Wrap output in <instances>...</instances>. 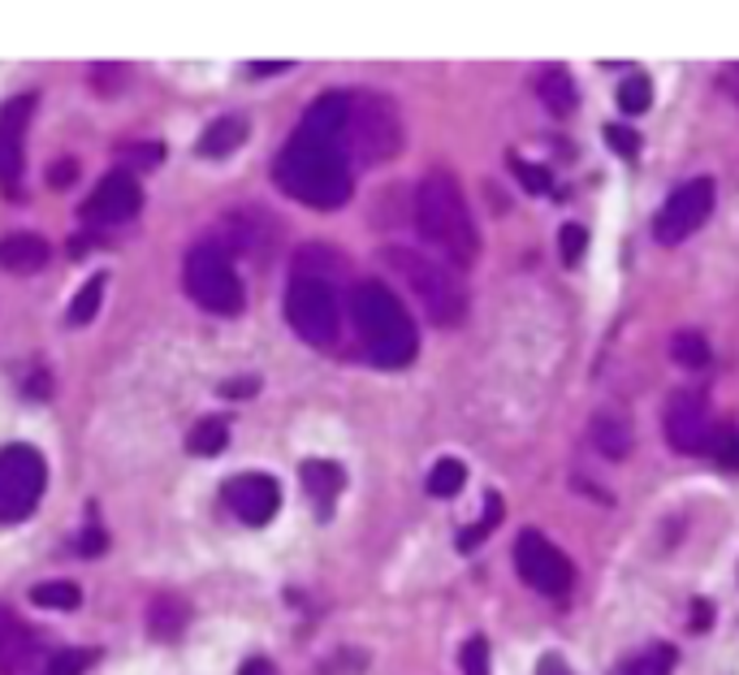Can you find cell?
Wrapping results in <instances>:
<instances>
[{
	"label": "cell",
	"mask_w": 739,
	"mask_h": 675,
	"mask_svg": "<svg viewBox=\"0 0 739 675\" xmlns=\"http://www.w3.org/2000/svg\"><path fill=\"white\" fill-rule=\"evenodd\" d=\"M273 178L277 187L298 200V204L316 208V212H338L355 191L350 178V152L338 144H320L307 135H291V144L273 160Z\"/></svg>",
	"instance_id": "cell-1"
},
{
	"label": "cell",
	"mask_w": 739,
	"mask_h": 675,
	"mask_svg": "<svg viewBox=\"0 0 739 675\" xmlns=\"http://www.w3.org/2000/svg\"><path fill=\"white\" fill-rule=\"evenodd\" d=\"M415 230L429 247H437L450 264L472 268L481 256V230L472 221V208L463 200V187L450 169H429L415 187Z\"/></svg>",
	"instance_id": "cell-2"
},
{
	"label": "cell",
	"mask_w": 739,
	"mask_h": 675,
	"mask_svg": "<svg viewBox=\"0 0 739 675\" xmlns=\"http://www.w3.org/2000/svg\"><path fill=\"white\" fill-rule=\"evenodd\" d=\"M350 316H355V329L363 338V351L368 360L381 363V368H407L420 351V334H415V320L411 312L402 308L394 291L377 277L359 282L350 291Z\"/></svg>",
	"instance_id": "cell-3"
},
{
	"label": "cell",
	"mask_w": 739,
	"mask_h": 675,
	"mask_svg": "<svg viewBox=\"0 0 739 675\" xmlns=\"http://www.w3.org/2000/svg\"><path fill=\"white\" fill-rule=\"evenodd\" d=\"M381 260L411 286L415 304L424 308V316H429L433 325L450 329V325H458V320L467 316V291H463V282L454 277V268H445L442 260L407 252V247H386Z\"/></svg>",
	"instance_id": "cell-4"
},
{
	"label": "cell",
	"mask_w": 739,
	"mask_h": 675,
	"mask_svg": "<svg viewBox=\"0 0 739 675\" xmlns=\"http://www.w3.org/2000/svg\"><path fill=\"white\" fill-rule=\"evenodd\" d=\"M346 152L359 165H386L402 152V113L386 92H350L346 117Z\"/></svg>",
	"instance_id": "cell-5"
},
{
	"label": "cell",
	"mask_w": 739,
	"mask_h": 675,
	"mask_svg": "<svg viewBox=\"0 0 739 675\" xmlns=\"http://www.w3.org/2000/svg\"><path fill=\"white\" fill-rule=\"evenodd\" d=\"M182 282H187V295H191L203 312L239 316V312L246 308V291H243V282H239V268H234L230 252H225L217 239L191 247L187 268H182Z\"/></svg>",
	"instance_id": "cell-6"
},
{
	"label": "cell",
	"mask_w": 739,
	"mask_h": 675,
	"mask_svg": "<svg viewBox=\"0 0 739 675\" xmlns=\"http://www.w3.org/2000/svg\"><path fill=\"white\" fill-rule=\"evenodd\" d=\"M286 320L295 325V334L312 347H334L338 329H342V308H338V291L334 282L320 277H291L286 286Z\"/></svg>",
	"instance_id": "cell-7"
},
{
	"label": "cell",
	"mask_w": 739,
	"mask_h": 675,
	"mask_svg": "<svg viewBox=\"0 0 739 675\" xmlns=\"http://www.w3.org/2000/svg\"><path fill=\"white\" fill-rule=\"evenodd\" d=\"M49 485V464L35 446H4L0 451V524H18L35 511Z\"/></svg>",
	"instance_id": "cell-8"
},
{
	"label": "cell",
	"mask_w": 739,
	"mask_h": 675,
	"mask_svg": "<svg viewBox=\"0 0 739 675\" xmlns=\"http://www.w3.org/2000/svg\"><path fill=\"white\" fill-rule=\"evenodd\" d=\"M662 433L671 442V451L679 455H700V451H714V412H709V399L700 390H671L666 399V412H662Z\"/></svg>",
	"instance_id": "cell-9"
},
{
	"label": "cell",
	"mask_w": 739,
	"mask_h": 675,
	"mask_svg": "<svg viewBox=\"0 0 739 675\" xmlns=\"http://www.w3.org/2000/svg\"><path fill=\"white\" fill-rule=\"evenodd\" d=\"M515 568L519 576L545 593V598H562L567 589H571V580H576V568H571V559L545 537L537 528H524L519 537H515Z\"/></svg>",
	"instance_id": "cell-10"
},
{
	"label": "cell",
	"mask_w": 739,
	"mask_h": 675,
	"mask_svg": "<svg viewBox=\"0 0 739 675\" xmlns=\"http://www.w3.org/2000/svg\"><path fill=\"white\" fill-rule=\"evenodd\" d=\"M709 212H714V178H692L657 212L653 234H657V243H684L709 221Z\"/></svg>",
	"instance_id": "cell-11"
},
{
	"label": "cell",
	"mask_w": 739,
	"mask_h": 675,
	"mask_svg": "<svg viewBox=\"0 0 739 675\" xmlns=\"http://www.w3.org/2000/svg\"><path fill=\"white\" fill-rule=\"evenodd\" d=\"M31 113H35V92H22L13 101H4L0 108V191L9 200L22 196V165H27V126H31Z\"/></svg>",
	"instance_id": "cell-12"
},
{
	"label": "cell",
	"mask_w": 739,
	"mask_h": 675,
	"mask_svg": "<svg viewBox=\"0 0 739 675\" xmlns=\"http://www.w3.org/2000/svg\"><path fill=\"white\" fill-rule=\"evenodd\" d=\"M221 498L251 528L268 524V519L282 511V485L273 476H264V472H239V476H230L221 485Z\"/></svg>",
	"instance_id": "cell-13"
},
{
	"label": "cell",
	"mask_w": 739,
	"mask_h": 675,
	"mask_svg": "<svg viewBox=\"0 0 739 675\" xmlns=\"http://www.w3.org/2000/svg\"><path fill=\"white\" fill-rule=\"evenodd\" d=\"M139 208H144L139 182H135L126 169H113L108 178H99L96 191L83 200V217H87V221H99V225H117V221H130Z\"/></svg>",
	"instance_id": "cell-14"
},
{
	"label": "cell",
	"mask_w": 739,
	"mask_h": 675,
	"mask_svg": "<svg viewBox=\"0 0 739 675\" xmlns=\"http://www.w3.org/2000/svg\"><path fill=\"white\" fill-rule=\"evenodd\" d=\"M346 117H350V92H325L298 122V135L320 139V144H338L346 148Z\"/></svg>",
	"instance_id": "cell-15"
},
{
	"label": "cell",
	"mask_w": 739,
	"mask_h": 675,
	"mask_svg": "<svg viewBox=\"0 0 739 675\" xmlns=\"http://www.w3.org/2000/svg\"><path fill=\"white\" fill-rule=\"evenodd\" d=\"M589 437L592 446L605 455V460H627L632 446H636V433L627 424V415L614 412V408H601V412L589 420Z\"/></svg>",
	"instance_id": "cell-16"
},
{
	"label": "cell",
	"mask_w": 739,
	"mask_h": 675,
	"mask_svg": "<svg viewBox=\"0 0 739 675\" xmlns=\"http://www.w3.org/2000/svg\"><path fill=\"white\" fill-rule=\"evenodd\" d=\"M49 256V243L31 230H13L0 239V268H9V273H40Z\"/></svg>",
	"instance_id": "cell-17"
},
{
	"label": "cell",
	"mask_w": 739,
	"mask_h": 675,
	"mask_svg": "<svg viewBox=\"0 0 739 675\" xmlns=\"http://www.w3.org/2000/svg\"><path fill=\"white\" fill-rule=\"evenodd\" d=\"M537 96H541L553 117H567V113L580 108V87H576V78L562 65H545L537 74Z\"/></svg>",
	"instance_id": "cell-18"
},
{
	"label": "cell",
	"mask_w": 739,
	"mask_h": 675,
	"mask_svg": "<svg viewBox=\"0 0 739 675\" xmlns=\"http://www.w3.org/2000/svg\"><path fill=\"white\" fill-rule=\"evenodd\" d=\"M298 476H303V489L329 511V503L338 498V489L346 485V472L338 464H329V460H307V464L298 467Z\"/></svg>",
	"instance_id": "cell-19"
},
{
	"label": "cell",
	"mask_w": 739,
	"mask_h": 675,
	"mask_svg": "<svg viewBox=\"0 0 739 675\" xmlns=\"http://www.w3.org/2000/svg\"><path fill=\"white\" fill-rule=\"evenodd\" d=\"M243 139H246L243 117H217V122L203 130V139L196 144V152L208 156V160H221V156H230L234 148H243Z\"/></svg>",
	"instance_id": "cell-20"
},
{
	"label": "cell",
	"mask_w": 739,
	"mask_h": 675,
	"mask_svg": "<svg viewBox=\"0 0 739 675\" xmlns=\"http://www.w3.org/2000/svg\"><path fill=\"white\" fill-rule=\"evenodd\" d=\"M27 658H31V632L9 611H0V675L18 672Z\"/></svg>",
	"instance_id": "cell-21"
},
{
	"label": "cell",
	"mask_w": 739,
	"mask_h": 675,
	"mask_svg": "<svg viewBox=\"0 0 739 675\" xmlns=\"http://www.w3.org/2000/svg\"><path fill=\"white\" fill-rule=\"evenodd\" d=\"M187 620H191V611H187L182 598H156V602H151L148 627L156 641H173V636L187 627Z\"/></svg>",
	"instance_id": "cell-22"
},
{
	"label": "cell",
	"mask_w": 739,
	"mask_h": 675,
	"mask_svg": "<svg viewBox=\"0 0 739 675\" xmlns=\"http://www.w3.org/2000/svg\"><path fill=\"white\" fill-rule=\"evenodd\" d=\"M671 672H675V650L671 645H648L636 658H627V663L614 667V675H671Z\"/></svg>",
	"instance_id": "cell-23"
},
{
	"label": "cell",
	"mask_w": 739,
	"mask_h": 675,
	"mask_svg": "<svg viewBox=\"0 0 739 675\" xmlns=\"http://www.w3.org/2000/svg\"><path fill=\"white\" fill-rule=\"evenodd\" d=\"M31 602L44 607V611H74L83 602V593H78L74 580H44V584L31 589Z\"/></svg>",
	"instance_id": "cell-24"
},
{
	"label": "cell",
	"mask_w": 739,
	"mask_h": 675,
	"mask_svg": "<svg viewBox=\"0 0 739 675\" xmlns=\"http://www.w3.org/2000/svg\"><path fill=\"white\" fill-rule=\"evenodd\" d=\"M225 442H230V424L212 415V420H199L196 429H191L187 451H191V455H221V451H225Z\"/></svg>",
	"instance_id": "cell-25"
},
{
	"label": "cell",
	"mask_w": 739,
	"mask_h": 675,
	"mask_svg": "<svg viewBox=\"0 0 739 675\" xmlns=\"http://www.w3.org/2000/svg\"><path fill=\"white\" fill-rule=\"evenodd\" d=\"M709 356H714V351H709V338L696 334V329H684V334L671 338V360L684 363V368H705Z\"/></svg>",
	"instance_id": "cell-26"
},
{
	"label": "cell",
	"mask_w": 739,
	"mask_h": 675,
	"mask_svg": "<svg viewBox=\"0 0 739 675\" xmlns=\"http://www.w3.org/2000/svg\"><path fill=\"white\" fill-rule=\"evenodd\" d=\"M463 481H467L463 460H437L433 472H429V494H433V498H454V494L463 489Z\"/></svg>",
	"instance_id": "cell-27"
},
{
	"label": "cell",
	"mask_w": 739,
	"mask_h": 675,
	"mask_svg": "<svg viewBox=\"0 0 739 675\" xmlns=\"http://www.w3.org/2000/svg\"><path fill=\"white\" fill-rule=\"evenodd\" d=\"M104 286H108V277L96 273V277L74 295V304H70V325H87V320L96 316L99 304H104Z\"/></svg>",
	"instance_id": "cell-28"
},
{
	"label": "cell",
	"mask_w": 739,
	"mask_h": 675,
	"mask_svg": "<svg viewBox=\"0 0 739 675\" xmlns=\"http://www.w3.org/2000/svg\"><path fill=\"white\" fill-rule=\"evenodd\" d=\"M648 104H653V83H648V74L623 78V87H619V108H623V113H648Z\"/></svg>",
	"instance_id": "cell-29"
},
{
	"label": "cell",
	"mask_w": 739,
	"mask_h": 675,
	"mask_svg": "<svg viewBox=\"0 0 739 675\" xmlns=\"http://www.w3.org/2000/svg\"><path fill=\"white\" fill-rule=\"evenodd\" d=\"M92 663H96V650H61L44 675H83Z\"/></svg>",
	"instance_id": "cell-30"
},
{
	"label": "cell",
	"mask_w": 739,
	"mask_h": 675,
	"mask_svg": "<svg viewBox=\"0 0 739 675\" xmlns=\"http://www.w3.org/2000/svg\"><path fill=\"white\" fill-rule=\"evenodd\" d=\"M458 663H463V675H489V641H485V636H472V641L458 650Z\"/></svg>",
	"instance_id": "cell-31"
},
{
	"label": "cell",
	"mask_w": 739,
	"mask_h": 675,
	"mask_svg": "<svg viewBox=\"0 0 739 675\" xmlns=\"http://www.w3.org/2000/svg\"><path fill=\"white\" fill-rule=\"evenodd\" d=\"M605 144H610L619 156H627V160H636V156H641V135H636V130H627L623 122H610V126H605Z\"/></svg>",
	"instance_id": "cell-32"
},
{
	"label": "cell",
	"mask_w": 739,
	"mask_h": 675,
	"mask_svg": "<svg viewBox=\"0 0 739 675\" xmlns=\"http://www.w3.org/2000/svg\"><path fill=\"white\" fill-rule=\"evenodd\" d=\"M510 169L519 173V182L528 187V191H553V178H549V169L545 165H528V160H519V156H510Z\"/></svg>",
	"instance_id": "cell-33"
},
{
	"label": "cell",
	"mask_w": 739,
	"mask_h": 675,
	"mask_svg": "<svg viewBox=\"0 0 739 675\" xmlns=\"http://www.w3.org/2000/svg\"><path fill=\"white\" fill-rule=\"evenodd\" d=\"M584 247H589L584 225H562V230H558V252H562L567 264H576V260L584 256Z\"/></svg>",
	"instance_id": "cell-34"
},
{
	"label": "cell",
	"mask_w": 739,
	"mask_h": 675,
	"mask_svg": "<svg viewBox=\"0 0 739 675\" xmlns=\"http://www.w3.org/2000/svg\"><path fill=\"white\" fill-rule=\"evenodd\" d=\"M74 178H78V165H74V160H56L49 173V187L52 191H61V187H70Z\"/></svg>",
	"instance_id": "cell-35"
},
{
	"label": "cell",
	"mask_w": 739,
	"mask_h": 675,
	"mask_svg": "<svg viewBox=\"0 0 739 675\" xmlns=\"http://www.w3.org/2000/svg\"><path fill=\"white\" fill-rule=\"evenodd\" d=\"M714 455L727 467H739V437H714Z\"/></svg>",
	"instance_id": "cell-36"
},
{
	"label": "cell",
	"mask_w": 739,
	"mask_h": 675,
	"mask_svg": "<svg viewBox=\"0 0 739 675\" xmlns=\"http://www.w3.org/2000/svg\"><path fill=\"white\" fill-rule=\"evenodd\" d=\"M718 87H722V92H727V96L739 104V61H731V65L718 74Z\"/></svg>",
	"instance_id": "cell-37"
},
{
	"label": "cell",
	"mask_w": 739,
	"mask_h": 675,
	"mask_svg": "<svg viewBox=\"0 0 739 675\" xmlns=\"http://www.w3.org/2000/svg\"><path fill=\"white\" fill-rule=\"evenodd\" d=\"M502 511H506V507H502V498H497V494H489V498H485V519H481V524H485V528H497V524H502Z\"/></svg>",
	"instance_id": "cell-38"
},
{
	"label": "cell",
	"mask_w": 739,
	"mask_h": 675,
	"mask_svg": "<svg viewBox=\"0 0 739 675\" xmlns=\"http://www.w3.org/2000/svg\"><path fill=\"white\" fill-rule=\"evenodd\" d=\"M537 675H576V672H571V667L558 658V654H545L541 663H537Z\"/></svg>",
	"instance_id": "cell-39"
},
{
	"label": "cell",
	"mask_w": 739,
	"mask_h": 675,
	"mask_svg": "<svg viewBox=\"0 0 739 675\" xmlns=\"http://www.w3.org/2000/svg\"><path fill=\"white\" fill-rule=\"evenodd\" d=\"M78 550L92 559V555H104V532H96V528H87L83 532V541H78Z\"/></svg>",
	"instance_id": "cell-40"
},
{
	"label": "cell",
	"mask_w": 739,
	"mask_h": 675,
	"mask_svg": "<svg viewBox=\"0 0 739 675\" xmlns=\"http://www.w3.org/2000/svg\"><path fill=\"white\" fill-rule=\"evenodd\" d=\"M221 394H225V399H239V394H255V377H246V381H225V386H221Z\"/></svg>",
	"instance_id": "cell-41"
},
{
	"label": "cell",
	"mask_w": 739,
	"mask_h": 675,
	"mask_svg": "<svg viewBox=\"0 0 739 675\" xmlns=\"http://www.w3.org/2000/svg\"><path fill=\"white\" fill-rule=\"evenodd\" d=\"M692 615H696L692 627L700 632V627H709V620H714V607H709V602H692Z\"/></svg>",
	"instance_id": "cell-42"
},
{
	"label": "cell",
	"mask_w": 739,
	"mask_h": 675,
	"mask_svg": "<svg viewBox=\"0 0 739 675\" xmlns=\"http://www.w3.org/2000/svg\"><path fill=\"white\" fill-rule=\"evenodd\" d=\"M239 675H277V672H273V663H268V658H246Z\"/></svg>",
	"instance_id": "cell-43"
},
{
	"label": "cell",
	"mask_w": 739,
	"mask_h": 675,
	"mask_svg": "<svg viewBox=\"0 0 739 675\" xmlns=\"http://www.w3.org/2000/svg\"><path fill=\"white\" fill-rule=\"evenodd\" d=\"M277 70H291V61H260V65H251V74H277Z\"/></svg>",
	"instance_id": "cell-44"
}]
</instances>
